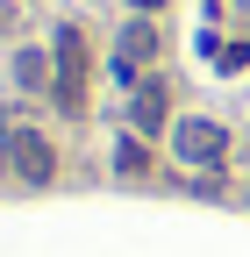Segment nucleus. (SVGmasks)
<instances>
[{"label": "nucleus", "mask_w": 250, "mask_h": 257, "mask_svg": "<svg viewBox=\"0 0 250 257\" xmlns=\"http://www.w3.org/2000/svg\"><path fill=\"white\" fill-rule=\"evenodd\" d=\"M172 157L186 172H222L229 165V128L207 121V114H179L172 121Z\"/></svg>", "instance_id": "obj_1"}, {"label": "nucleus", "mask_w": 250, "mask_h": 257, "mask_svg": "<svg viewBox=\"0 0 250 257\" xmlns=\"http://www.w3.org/2000/svg\"><path fill=\"white\" fill-rule=\"evenodd\" d=\"M50 57H57V79H50L57 107L79 114V107H86V36H79L72 22H57V29H50Z\"/></svg>", "instance_id": "obj_2"}, {"label": "nucleus", "mask_w": 250, "mask_h": 257, "mask_svg": "<svg viewBox=\"0 0 250 257\" xmlns=\"http://www.w3.org/2000/svg\"><path fill=\"white\" fill-rule=\"evenodd\" d=\"M8 172L22 186H50L57 179V150H50L43 128H15V136H8Z\"/></svg>", "instance_id": "obj_3"}, {"label": "nucleus", "mask_w": 250, "mask_h": 257, "mask_svg": "<svg viewBox=\"0 0 250 257\" xmlns=\"http://www.w3.org/2000/svg\"><path fill=\"white\" fill-rule=\"evenodd\" d=\"M158 50H165L158 22H150V15H136L129 29H121V43H114V79H136V72H143V64L158 57Z\"/></svg>", "instance_id": "obj_4"}, {"label": "nucleus", "mask_w": 250, "mask_h": 257, "mask_svg": "<svg viewBox=\"0 0 250 257\" xmlns=\"http://www.w3.org/2000/svg\"><path fill=\"white\" fill-rule=\"evenodd\" d=\"M165 107H172L165 79H143V86H136V100H129V121H136V136H158V128H165Z\"/></svg>", "instance_id": "obj_5"}, {"label": "nucleus", "mask_w": 250, "mask_h": 257, "mask_svg": "<svg viewBox=\"0 0 250 257\" xmlns=\"http://www.w3.org/2000/svg\"><path fill=\"white\" fill-rule=\"evenodd\" d=\"M50 79H57V57L50 50H15V86L22 93H50Z\"/></svg>", "instance_id": "obj_6"}, {"label": "nucleus", "mask_w": 250, "mask_h": 257, "mask_svg": "<svg viewBox=\"0 0 250 257\" xmlns=\"http://www.w3.org/2000/svg\"><path fill=\"white\" fill-rule=\"evenodd\" d=\"M114 172H121V179L150 172V150H143V136H121V143H114Z\"/></svg>", "instance_id": "obj_7"}, {"label": "nucleus", "mask_w": 250, "mask_h": 257, "mask_svg": "<svg viewBox=\"0 0 250 257\" xmlns=\"http://www.w3.org/2000/svg\"><path fill=\"white\" fill-rule=\"evenodd\" d=\"M8 136H15V128H8V114H0V165H8Z\"/></svg>", "instance_id": "obj_8"}, {"label": "nucleus", "mask_w": 250, "mask_h": 257, "mask_svg": "<svg viewBox=\"0 0 250 257\" xmlns=\"http://www.w3.org/2000/svg\"><path fill=\"white\" fill-rule=\"evenodd\" d=\"M129 8H136V15H158V8H165V0H129Z\"/></svg>", "instance_id": "obj_9"}]
</instances>
